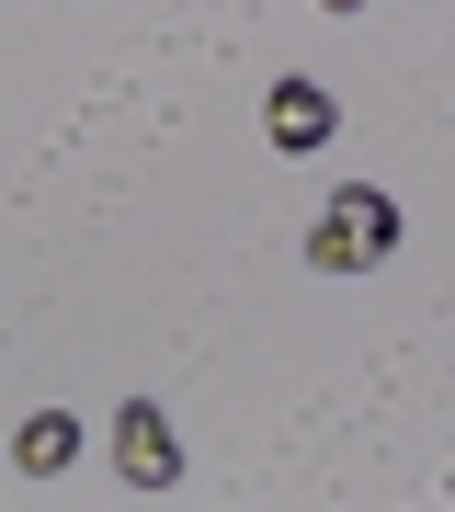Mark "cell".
<instances>
[{
    "instance_id": "obj_4",
    "label": "cell",
    "mask_w": 455,
    "mask_h": 512,
    "mask_svg": "<svg viewBox=\"0 0 455 512\" xmlns=\"http://www.w3.org/2000/svg\"><path fill=\"white\" fill-rule=\"evenodd\" d=\"M80 444H91V433H80L69 410H35V421L12 433V467H23V478H69V467H80Z\"/></svg>"
},
{
    "instance_id": "obj_1",
    "label": "cell",
    "mask_w": 455,
    "mask_h": 512,
    "mask_svg": "<svg viewBox=\"0 0 455 512\" xmlns=\"http://www.w3.org/2000/svg\"><path fill=\"white\" fill-rule=\"evenodd\" d=\"M387 251H399V194H376V183L330 194L319 228H308V262H319V274H376Z\"/></svg>"
},
{
    "instance_id": "obj_2",
    "label": "cell",
    "mask_w": 455,
    "mask_h": 512,
    "mask_svg": "<svg viewBox=\"0 0 455 512\" xmlns=\"http://www.w3.org/2000/svg\"><path fill=\"white\" fill-rule=\"evenodd\" d=\"M114 478H126V490H182V433H171L160 399L114 410Z\"/></svg>"
},
{
    "instance_id": "obj_3",
    "label": "cell",
    "mask_w": 455,
    "mask_h": 512,
    "mask_svg": "<svg viewBox=\"0 0 455 512\" xmlns=\"http://www.w3.org/2000/svg\"><path fill=\"white\" fill-rule=\"evenodd\" d=\"M262 126H273V148H330V126H342V103L319 92V80H273V103H262Z\"/></svg>"
},
{
    "instance_id": "obj_5",
    "label": "cell",
    "mask_w": 455,
    "mask_h": 512,
    "mask_svg": "<svg viewBox=\"0 0 455 512\" xmlns=\"http://www.w3.org/2000/svg\"><path fill=\"white\" fill-rule=\"evenodd\" d=\"M319 12H364V0H319Z\"/></svg>"
}]
</instances>
